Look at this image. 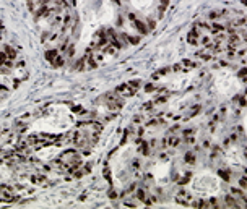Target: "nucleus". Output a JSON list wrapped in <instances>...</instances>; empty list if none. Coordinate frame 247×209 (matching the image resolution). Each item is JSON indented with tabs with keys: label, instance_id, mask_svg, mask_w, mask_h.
I'll return each instance as SVG.
<instances>
[{
	"label": "nucleus",
	"instance_id": "9",
	"mask_svg": "<svg viewBox=\"0 0 247 209\" xmlns=\"http://www.w3.org/2000/svg\"><path fill=\"white\" fill-rule=\"evenodd\" d=\"M244 130H245V135H247V113H245V117H244Z\"/></svg>",
	"mask_w": 247,
	"mask_h": 209
},
{
	"label": "nucleus",
	"instance_id": "6",
	"mask_svg": "<svg viewBox=\"0 0 247 209\" xmlns=\"http://www.w3.org/2000/svg\"><path fill=\"white\" fill-rule=\"evenodd\" d=\"M5 55L8 57V59H13V57H15V50L10 49V47H7V49H5Z\"/></svg>",
	"mask_w": 247,
	"mask_h": 209
},
{
	"label": "nucleus",
	"instance_id": "7",
	"mask_svg": "<svg viewBox=\"0 0 247 209\" xmlns=\"http://www.w3.org/2000/svg\"><path fill=\"white\" fill-rule=\"evenodd\" d=\"M46 57H47V59H49V60H54V57H55V50H50V52H47V54H46Z\"/></svg>",
	"mask_w": 247,
	"mask_h": 209
},
{
	"label": "nucleus",
	"instance_id": "3",
	"mask_svg": "<svg viewBox=\"0 0 247 209\" xmlns=\"http://www.w3.org/2000/svg\"><path fill=\"white\" fill-rule=\"evenodd\" d=\"M150 174H151V178H153L158 185L168 183L169 175H171V160L166 159V157H159L153 165H151Z\"/></svg>",
	"mask_w": 247,
	"mask_h": 209
},
{
	"label": "nucleus",
	"instance_id": "8",
	"mask_svg": "<svg viewBox=\"0 0 247 209\" xmlns=\"http://www.w3.org/2000/svg\"><path fill=\"white\" fill-rule=\"evenodd\" d=\"M185 160H187V162H193V157H192V154H187V157H185Z\"/></svg>",
	"mask_w": 247,
	"mask_h": 209
},
{
	"label": "nucleus",
	"instance_id": "1",
	"mask_svg": "<svg viewBox=\"0 0 247 209\" xmlns=\"http://www.w3.org/2000/svg\"><path fill=\"white\" fill-rule=\"evenodd\" d=\"M189 190L200 196H215L221 191V180L211 170H202L190 178Z\"/></svg>",
	"mask_w": 247,
	"mask_h": 209
},
{
	"label": "nucleus",
	"instance_id": "5",
	"mask_svg": "<svg viewBox=\"0 0 247 209\" xmlns=\"http://www.w3.org/2000/svg\"><path fill=\"white\" fill-rule=\"evenodd\" d=\"M132 2V5H134L137 10H140V12H148L151 7H153V3H155V0H130Z\"/></svg>",
	"mask_w": 247,
	"mask_h": 209
},
{
	"label": "nucleus",
	"instance_id": "2",
	"mask_svg": "<svg viewBox=\"0 0 247 209\" xmlns=\"http://www.w3.org/2000/svg\"><path fill=\"white\" fill-rule=\"evenodd\" d=\"M213 84H215V89L218 91V94H221L224 97L236 96L242 88L241 78L234 72H231L229 68L218 70L215 76H213Z\"/></svg>",
	"mask_w": 247,
	"mask_h": 209
},
{
	"label": "nucleus",
	"instance_id": "4",
	"mask_svg": "<svg viewBox=\"0 0 247 209\" xmlns=\"http://www.w3.org/2000/svg\"><path fill=\"white\" fill-rule=\"evenodd\" d=\"M224 159H226L228 165H231V167H241L245 162V156L241 151V148H237V146H229L226 149Z\"/></svg>",
	"mask_w": 247,
	"mask_h": 209
}]
</instances>
